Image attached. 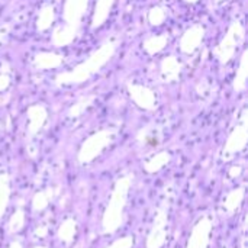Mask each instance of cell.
<instances>
[{
    "mask_svg": "<svg viewBox=\"0 0 248 248\" xmlns=\"http://www.w3.org/2000/svg\"><path fill=\"white\" fill-rule=\"evenodd\" d=\"M243 38H244L243 25L240 22L231 23V26L228 28V32L225 33V36L222 38V41L215 49V55L218 57L221 64H227L231 61V58L235 54L237 45L243 41Z\"/></svg>",
    "mask_w": 248,
    "mask_h": 248,
    "instance_id": "7a4b0ae2",
    "label": "cell"
},
{
    "mask_svg": "<svg viewBox=\"0 0 248 248\" xmlns=\"http://www.w3.org/2000/svg\"><path fill=\"white\" fill-rule=\"evenodd\" d=\"M113 3H115V0H97L96 1L94 13H93V17H92V28L93 29L100 28L106 22Z\"/></svg>",
    "mask_w": 248,
    "mask_h": 248,
    "instance_id": "52a82bcc",
    "label": "cell"
},
{
    "mask_svg": "<svg viewBox=\"0 0 248 248\" xmlns=\"http://www.w3.org/2000/svg\"><path fill=\"white\" fill-rule=\"evenodd\" d=\"M115 51H116V42H113V41L105 42L84 62L78 64L71 71L58 74L55 77V84L57 86L80 84V83L89 80L93 74L100 71V68H103L109 62V60L113 57Z\"/></svg>",
    "mask_w": 248,
    "mask_h": 248,
    "instance_id": "6da1fadb",
    "label": "cell"
},
{
    "mask_svg": "<svg viewBox=\"0 0 248 248\" xmlns=\"http://www.w3.org/2000/svg\"><path fill=\"white\" fill-rule=\"evenodd\" d=\"M203 36H205V29L201 26V25H193L190 26L182 36L180 39V49L185 52V54H192L195 52L199 45L202 44L203 41Z\"/></svg>",
    "mask_w": 248,
    "mask_h": 248,
    "instance_id": "5b68a950",
    "label": "cell"
},
{
    "mask_svg": "<svg viewBox=\"0 0 248 248\" xmlns=\"http://www.w3.org/2000/svg\"><path fill=\"white\" fill-rule=\"evenodd\" d=\"M62 62V57L54 52H39L33 58V65L39 70L57 68Z\"/></svg>",
    "mask_w": 248,
    "mask_h": 248,
    "instance_id": "ba28073f",
    "label": "cell"
},
{
    "mask_svg": "<svg viewBox=\"0 0 248 248\" xmlns=\"http://www.w3.org/2000/svg\"><path fill=\"white\" fill-rule=\"evenodd\" d=\"M167 42H169L167 35H155V36L148 38V39L144 42V49H145L148 54L154 55V54L160 52V51L167 45Z\"/></svg>",
    "mask_w": 248,
    "mask_h": 248,
    "instance_id": "7c38bea8",
    "label": "cell"
},
{
    "mask_svg": "<svg viewBox=\"0 0 248 248\" xmlns=\"http://www.w3.org/2000/svg\"><path fill=\"white\" fill-rule=\"evenodd\" d=\"M10 84V76H9V64H3V73L0 74V92H4Z\"/></svg>",
    "mask_w": 248,
    "mask_h": 248,
    "instance_id": "2e32d148",
    "label": "cell"
},
{
    "mask_svg": "<svg viewBox=\"0 0 248 248\" xmlns=\"http://www.w3.org/2000/svg\"><path fill=\"white\" fill-rule=\"evenodd\" d=\"M87 1L89 0H65V6H64L65 26H68L74 32L78 31L81 17L87 9Z\"/></svg>",
    "mask_w": 248,
    "mask_h": 248,
    "instance_id": "3957f363",
    "label": "cell"
},
{
    "mask_svg": "<svg viewBox=\"0 0 248 248\" xmlns=\"http://www.w3.org/2000/svg\"><path fill=\"white\" fill-rule=\"evenodd\" d=\"M77 32H74L73 29H70L68 26H58L55 28L54 33H52V42L57 45V46H64V45H68L74 41Z\"/></svg>",
    "mask_w": 248,
    "mask_h": 248,
    "instance_id": "30bf717a",
    "label": "cell"
},
{
    "mask_svg": "<svg viewBox=\"0 0 248 248\" xmlns=\"http://www.w3.org/2000/svg\"><path fill=\"white\" fill-rule=\"evenodd\" d=\"M217 1H224V0H217Z\"/></svg>",
    "mask_w": 248,
    "mask_h": 248,
    "instance_id": "ac0fdd59",
    "label": "cell"
},
{
    "mask_svg": "<svg viewBox=\"0 0 248 248\" xmlns=\"http://www.w3.org/2000/svg\"><path fill=\"white\" fill-rule=\"evenodd\" d=\"M55 17V12L52 6H44L39 13H38V19H36V28L38 31H46L51 23L54 22Z\"/></svg>",
    "mask_w": 248,
    "mask_h": 248,
    "instance_id": "8fae6325",
    "label": "cell"
},
{
    "mask_svg": "<svg viewBox=\"0 0 248 248\" xmlns=\"http://www.w3.org/2000/svg\"><path fill=\"white\" fill-rule=\"evenodd\" d=\"M166 19V10L160 6H155L153 9H150L148 12V22L153 25V26H158L164 22Z\"/></svg>",
    "mask_w": 248,
    "mask_h": 248,
    "instance_id": "9a60e30c",
    "label": "cell"
},
{
    "mask_svg": "<svg viewBox=\"0 0 248 248\" xmlns=\"http://www.w3.org/2000/svg\"><path fill=\"white\" fill-rule=\"evenodd\" d=\"M160 73H161V78L164 83L177 81L182 73V64L179 62L176 57H167L161 61Z\"/></svg>",
    "mask_w": 248,
    "mask_h": 248,
    "instance_id": "8992f818",
    "label": "cell"
},
{
    "mask_svg": "<svg viewBox=\"0 0 248 248\" xmlns=\"http://www.w3.org/2000/svg\"><path fill=\"white\" fill-rule=\"evenodd\" d=\"M28 116H29V119L32 121V128L36 129V128H39V125L44 122V119H45V116H46L45 108L41 106V105L31 106L29 110H28Z\"/></svg>",
    "mask_w": 248,
    "mask_h": 248,
    "instance_id": "4fadbf2b",
    "label": "cell"
},
{
    "mask_svg": "<svg viewBox=\"0 0 248 248\" xmlns=\"http://www.w3.org/2000/svg\"><path fill=\"white\" fill-rule=\"evenodd\" d=\"M96 99V96L94 94H90V96H86V97H81V100L80 102H77L71 109H70V116H78V115H81L83 112H84V109H87L90 105H92V102Z\"/></svg>",
    "mask_w": 248,
    "mask_h": 248,
    "instance_id": "5bb4252c",
    "label": "cell"
},
{
    "mask_svg": "<svg viewBox=\"0 0 248 248\" xmlns=\"http://www.w3.org/2000/svg\"><path fill=\"white\" fill-rule=\"evenodd\" d=\"M185 1H187V3H196L198 0H185Z\"/></svg>",
    "mask_w": 248,
    "mask_h": 248,
    "instance_id": "e0dca14e",
    "label": "cell"
},
{
    "mask_svg": "<svg viewBox=\"0 0 248 248\" xmlns=\"http://www.w3.org/2000/svg\"><path fill=\"white\" fill-rule=\"evenodd\" d=\"M128 92L131 99L144 109H154L155 108V94L151 89L141 86V84H128Z\"/></svg>",
    "mask_w": 248,
    "mask_h": 248,
    "instance_id": "277c9868",
    "label": "cell"
},
{
    "mask_svg": "<svg viewBox=\"0 0 248 248\" xmlns=\"http://www.w3.org/2000/svg\"><path fill=\"white\" fill-rule=\"evenodd\" d=\"M247 77H248V52L246 51L241 57L240 68L237 70V76L234 78V90L237 93L244 92L247 87Z\"/></svg>",
    "mask_w": 248,
    "mask_h": 248,
    "instance_id": "9c48e42d",
    "label": "cell"
}]
</instances>
